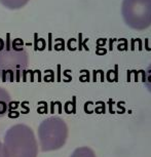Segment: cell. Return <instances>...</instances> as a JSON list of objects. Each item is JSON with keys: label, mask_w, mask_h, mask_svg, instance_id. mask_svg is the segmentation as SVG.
<instances>
[{"label": "cell", "mask_w": 151, "mask_h": 157, "mask_svg": "<svg viewBox=\"0 0 151 157\" xmlns=\"http://www.w3.org/2000/svg\"><path fill=\"white\" fill-rule=\"evenodd\" d=\"M70 157H97L95 151L90 147L87 146H82L76 148L73 151L72 154L70 155Z\"/></svg>", "instance_id": "obj_5"}, {"label": "cell", "mask_w": 151, "mask_h": 157, "mask_svg": "<svg viewBox=\"0 0 151 157\" xmlns=\"http://www.w3.org/2000/svg\"><path fill=\"white\" fill-rule=\"evenodd\" d=\"M11 105V97L4 87L0 86V118L7 114Z\"/></svg>", "instance_id": "obj_4"}, {"label": "cell", "mask_w": 151, "mask_h": 157, "mask_svg": "<svg viewBox=\"0 0 151 157\" xmlns=\"http://www.w3.org/2000/svg\"><path fill=\"white\" fill-rule=\"evenodd\" d=\"M2 145L4 157H37L39 150L33 129L24 123L10 126L5 132Z\"/></svg>", "instance_id": "obj_1"}, {"label": "cell", "mask_w": 151, "mask_h": 157, "mask_svg": "<svg viewBox=\"0 0 151 157\" xmlns=\"http://www.w3.org/2000/svg\"><path fill=\"white\" fill-rule=\"evenodd\" d=\"M27 52L14 42L1 43L0 46V77L2 81H19L27 70Z\"/></svg>", "instance_id": "obj_2"}, {"label": "cell", "mask_w": 151, "mask_h": 157, "mask_svg": "<svg viewBox=\"0 0 151 157\" xmlns=\"http://www.w3.org/2000/svg\"><path fill=\"white\" fill-rule=\"evenodd\" d=\"M0 157H4V152H3V145L0 142Z\"/></svg>", "instance_id": "obj_7"}, {"label": "cell", "mask_w": 151, "mask_h": 157, "mask_svg": "<svg viewBox=\"0 0 151 157\" xmlns=\"http://www.w3.org/2000/svg\"><path fill=\"white\" fill-rule=\"evenodd\" d=\"M69 130L64 119L59 116L48 117L38 126V147L42 152L56 151L66 144Z\"/></svg>", "instance_id": "obj_3"}, {"label": "cell", "mask_w": 151, "mask_h": 157, "mask_svg": "<svg viewBox=\"0 0 151 157\" xmlns=\"http://www.w3.org/2000/svg\"><path fill=\"white\" fill-rule=\"evenodd\" d=\"M144 79H145L144 81L146 82V85H147L148 90L151 91V67L147 70V75L145 76Z\"/></svg>", "instance_id": "obj_6"}]
</instances>
